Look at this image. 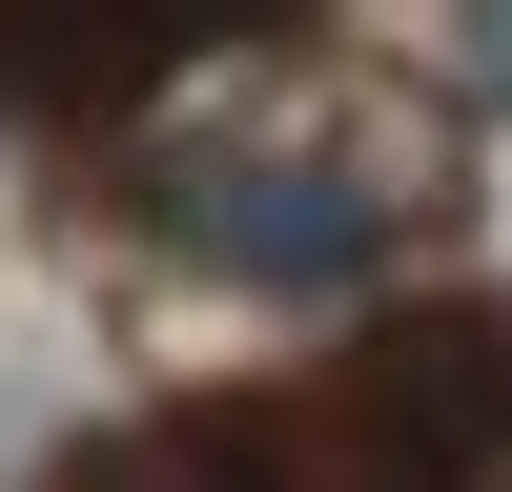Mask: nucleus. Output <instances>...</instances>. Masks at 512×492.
<instances>
[{"instance_id": "nucleus-1", "label": "nucleus", "mask_w": 512, "mask_h": 492, "mask_svg": "<svg viewBox=\"0 0 512 492\" xmlns=\"http://www.w3.org/2000/svg\"><path fill=\"white\" fill-rule=\"evenodd\" d=\"M512 451V308H390L287 390H205L62 492H472Z\"/></svg>"}]
</instances>
